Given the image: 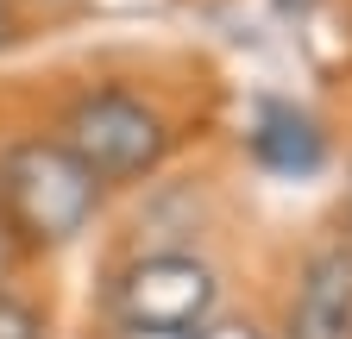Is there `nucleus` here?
<instances>
[{
	"label": "nucleus",
	"instance_id": "f257e3e1",
	"mask_svg": "<svg viewBox=\"0 0 352 339\" xmlns=\"http://www.w3.org/2000/svg\"><path fill=\"white\" fill-rule=\"evenodd\" d=\"M101 183L63 151V139H19L0 157V214L32 245H69L95 220Z\"/></svg>",
	"mask_w": 352,
	"mask_h": 339
},
{
	"label": "nucleus",
	"instance_id": "f03ea898",
	"mask_svg": "<svg viewBox=\"0 0 352 339\" xmlns=\"http://www.w3.org/2000/svg\"><path fill=\"white\" fill-rule=\"evenodd\" d=\"M170 132H164V113L126 89H95L82 95L63 119V151L88 170L95 183H126V176H145L157 170Z\"/></svg>",
	"mask_w": 352,
	"mask_h": 339
},
{
	"label": "nucleus",
	"instance_id": "7ed1b4c3",
	"mask_svg": "<svg viewBox=\"0 0 352 339\" xmlns=\"http://www.w3.org/2000/svg\"><path fill=\"white\" fill-rule=\"evenodd\" d=\"M214 308V270L189 251H151V258L126 264L113 283V314L139 327H183L195 333Z\"/></svg>",
	"mask_w": 352,
	"mask_h": 339
},
{
	"label": "nucleus",
	"instance_id": "20e7f679",
	"mask_svg": "<svg viewBox=\"0 0 352 339\" xmlns=\"http://www.w3.org/2000/svg\"><path fill=\"white\" fill-rule=\"evenodd\" d=\"M289 339H352V251H321L308 264L289 302Z\"/></svg>",
	"mask_w": 352,
	"mask_h": 339
},
{
	"label": "nucleus",
	"instance_id": "39448f33",
	"mask_svg": "<svg viewBox=\"0 0 352 339\" xmlns=\"http://www.w3.org/2000/svg\"><path fill=\"white\" fill-rule=\"evenodd\" d=\"M252 151L264 170H277V176H308V170H321V126L296 113V107H264L258 132H252Z\"/></svg>",
	"mask_w": 352,
	"mask_h": 339
},
{
	"label": "nucleus",
	"instance_id": "423d86ee",
	"mask_svg": "<svg viewBox=\"0 0 352 339\" xmlns=\"http://www.w3.org/2000/svg\"><path fill=\"white\" fill-rule=\"evenodd\" d=\"M44 333V320L25 308V302H13V295H0V339H38Z\"/></svg>",
	"mask_w": 352,
	"mask_h": 339
},
{
	"label": "nucleus",
	"instance_id": "0eeeda50",
	"mask_svg": "<svg viewBox=\"0 0 352 339\" xmlns=\"http://www.w3.org/2000/svg\"><path fill=\"white\" fill-rule=\"evenodd\" d=\"M195 339H264L252 320H214V327H195Z\"/></svg>",
	"mask_w": 352,
	"mask_h": 339
},
{
	"label": "nucleus",
	"instance_id": "6e6552de",
	"mask_svg": "<svg viewBox=\"0 0 352 339\" xmlns=\"http://www.w3.org/2000/svg\"><path fill=\"white\" fill-rule=\"evenodd\" d=\"M113 339H195V333H183V327H139V320H120Z\"/></svg>",
	"mask_w": 352,
	"mask_h": 339
},
{
	"label": "nucleus",
	"instance_id": "1a4fd4ad",
	"mask_svg": "<svg viewBox=\"0 0 352 339\" xmlns=\"http://www.w3.org/2000/svg\"><path fill=\"white\" fill-rule=\"evenodd\" d=\"M7 32H13V0H0V45H7Z\"/></svg>",
	"mask_w": 352,
	"mask_h": 339
}]
</instances>
